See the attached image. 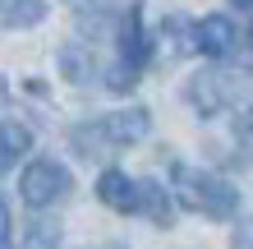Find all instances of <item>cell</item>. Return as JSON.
I'll list each match as a JSON object with an SVG mask.
<instances>
[{
  "label": "cell",
  "mask_w": 253,
  "mask_h": 249,
  "mask_svg": "<svg viewBox=\"0 0 253 249\" xmlns=\"http://www.w3.org/2000/svg\"><path fill=\"white\" fill-rule=\"evenodd\" d=\"M170 185H175V199H180L189 212H203V217H212V222H230V217L240 212V189H235L226 175H216V171L175 162L170 166Z\"/></svg>",
  "instance_id": "obj_1"
},
{
  "label": "cell",
  "mask_w": 253,
  "mask_h": 249,
  "mask_svg": "<svg viewBox=\"0 0 253 249\" xmlns=\"http://www.w3.org/2000/svg\"><path fill=\"white\" fill-rule=\"evenodd\" d=\"M147 129H152V111L147 106H125V111H111V115H97V120H87V125H74L69 143L83 157H106L111 148L143 143Z\"/></svg>",
  "instance_id": "obj_2"
},
{
  "label": "cell",
  "mask_w": 253,
  "mask_h": 249,
  "mask_svg": "<svg viewBox=\"0 0 253 249\" xmlns=\"http://www.w3.org/2000/svg\"><path fill=\"white\" fill-rule=\"evenodd\" d=\"M115 42H120V55H115V65L106 69V88L111 93H129V88L138 83V74L147 69V60H152V37H147V28H143V9L138 5L120 9Z\"/></svg>",
  "instance_id": "obj_3"
},
{
  "label": "cell",
  "mask_w": 253,
  "mask_h": 249,
  "mask_svg": "<svg viewBox=\"0 0 253 249\" xmlns=\"http://www.w3.org/2000/svg\"><path fill=\"white\" fill-rule=\"evenodd\" d=\"M19 194L33 212H46L55 203H65L74 194V175L65 162H55V157H37V162H28L23 175H19Z\"/></svg>",
  "instance_id": "obj_4"
},
{
  "label": "cell",
  "mask_w": 253,
  "mask_h": 249,
  "mask_svg": "<svg viewBox=\"0 0 253 249\" xmlns=\"http://www.w3.org/2000/svg\"><path fill=\"white\" fill-rule=\"evenodd\" d=\"M240 93H244V79H240V74H226V69H203V74H193L189 88H184L189 106L198 111L203 120L230 111L235 101H240Z\"/></svg>",
  "instance_id": "obj_5"
},
{
  "label": "cell",
  "mask_w": 253,
  "mask_h": 249,
  "mask_svg": "<svg viewBox=\"0 0 253 249\" xmlns=\"http://www.w3.org/2000/svg\"><path fill=\"white\" fill-rule=\"evenodd\" d=\"M193 51L212 55V60H226V55L240 51V28L226 14H207V19L193 23Z\"/></svg>",
  "instance_id": "obj_6"
},
{
  "label": "cell",
  "mask_w": 253,
  "mask_h": 249,
  "mask_svg": "<svg viewBox=\"0 0 253 249\" xmlns=\"http://www.w3.org/2000/svg\"><path fill=\"white\" fill-rule=\"evenodd\" d=\"M74 23H79L83 47H97V42L115 37V28H120V9H115V0H83L79 14H74Z\"/></svg>",
  "instance_id": "obj_7"
},
{
  "label": "cell",
  "mask_w": 253,
  "mask_h": 249,
  "mask_svg": "<svg viewBox=\"0 0 253 249\" xmlns=\"http://www.w3.org/2000/svg\"><path fill=\"white\" fill-rule=\"evenodd\" d=\"M97 199L106 203L111 212H138V180H129L125 171H101L97 175Z\"/></svg>",
  "instance_id": "obj_8"
},
{
  "label": "cell",
  "mask_w": 253,
  "mask_h": 249,
  "mask_svg": "<svg viewBox=\"0 0 253 249\" xmlns=\"http://www.w3.org/2000/svg\"><path fill=\"white\" fill-rule=\"evenodd\" d=\"M28 148H33V129L23 120H0V171H9Z\"/></svg>",
  "instance_id": "obj_9"
},
{
  "label": "cell",
  "mask_w": 253,
  "mask_h": 249,
  "mask_svg": "<svg viewBox=\"0 0 253 249\" xmlns=\"http://www.w3.org/2000/svg\"><path fill=\"white\" fill-rule=\"evenodd\" d=\"M46 19V0H0V28H37Z\"/></svg>",
  "instance_id": "obj_10"
},
{
  "label": "cell",
  "mask_w": 253,
  "mask_h": 249,
  "mask_svg": "<svg viewBox=\"0 0 253 249\" xmlns=\"http://www.w3.org/2000/svg\"><path fill=\"white\" fill-rule=\"evenodd\" d=\"M138 212H143V217H152L157 226H170V217H175L170 194H166L157 180H138Z\"/></svg>",
  "instance_id": "obj_11"
},
{
  "label": "cell",
  "mask_w": 253,
  "mask_h": 249,
  "mask_svg": "<svg viewBox=\"0 0 253 249\" xmlns=\"http://www.w3.org/2000/svg\"><path fill=\"white\" fill-rule=\"evenodd\" d=\"M60 69L69 83H87L97 74V60H92V47H83V42H69V47H60Z\"/></svg>",
  "instance_id": "obj_12"
},
{
  "label": "cell",
  "mask_w": 253,
  "mask_h": 249,
  "mask_svg": "<svg viewBox=\"0 0 253 249\" xmlns=\"http://www.w3.org/2000/svg\"><path fill=\"white\" fill-rule=\"evenodd\" d=\"M19 249H60V222L55 217H33L19 236Z\"/></svg>",
  "instance_id": "obj_13"
},
{
  "label": "cell",
  "mask_w": 253,
  "mask_h": 249,
  "mask_svg": "<svg viewBox=\"0 0 253 249\" xmlns=\"http://www.w3.org/2000/svg\"><path fill=\"white\" fill-rule=\"evenodd\" d=\"M161 42H170L166 55H184V51H193V23H184L180 14H170V19L161 23Z\"/></svg>",
  "instance_id": "obj_14"
},
{
  "label": "cell",
  "mask_w": 253,
  "mask_h": 249,
  "mask_svg": "<svg viewBox=\"0 0 253 249\" xmlns=\"http://www.w3.org/2000/svg\"><path fill=\"white\" fill-rule=\"evenodd\" d=\"M14 245V222H9V203L0 199V249Z\"/></svg>",
  "instance_id": "obj_15"
},
{
  "label": "cell",
  "mask_w": 253,
  "mask_h": 249,
  "mask_svg": "<svg viewBox=\"0 0 253 249\" xmlns=\"http://www.w3.org/2000/svg\"><path fill=\"white\" fill-rule=\"evenodd\" d=\"M235 249H253V226H244L240 236H235Z\"/></svg>",
  "instance_id": "obj_16"
},
{
  "label": "cell",
  "mask_w": 253,
  "mask_h": 249,
  "mask_svg": "<svg viewBox=\"0 0 253 249\" xmlns=\"http://www.w3.org/2000/svg\"><path fill=\"white\" fill-rule=\"evenodd\" d=\"M244 55H249V65H253V28L244 33Z\"/></svg>",
  "instance_id": "obj_17"
},
{
  "label": "cell",
  "mask_w": 253,
  "mask_h": 249,
  "mask_svg": "<svg viewBox=\"0 0 253 249\" xmlns=\"http://www.w3.org/2000/svg\"><path fill=\"white\" fill-rule=\"evenodd\" d=\"M230 5H240V9H253V0H230Z\"/></svg>",
  "instance_id": "obj_18"
},
{
  "label": "cell",
  "mask_w": 253,
  "mask_h": 249,
  "mask_svg": "<svg viewBox=\"0 0 253 249\" xmlns=\"http://www.w3.org/2000/svg\"><path fill=\"white\" fill-rule=\"evenodd\" d=\"M97 249H125V245H115V240H111V245H97Z\"/></svg>",
  "instance_id": "obj_19"
},
{
  "label": "cell",
  "mask_w": 253,
  "mask_h": 249,
  "mask_svg": "<svg viewBox=\"0 0 253 249\" xmlns=\"http://www.w3.org/2000/svg\"><path fill=\"white\" fill-rule=\"evenodd\" d=\"M244 129H253V106H249V120H244Z\"/></svg>",
  "instance_id": "obj_20"
},
{
  "label": "cell",
  "mask_w": 253,
  "mask_h": 249,
  "mask_svg": "<svg viewBox=\"0 0 253 249\" xmlns=\"http://www.w3.org/2000/svg\"><path fill=\"white\" fill-rule=\"evenodd\" d=\"M0 101H5V83H0Z\"/></svg>",
  "instance_id": "obj_21"
}]
</instances>
